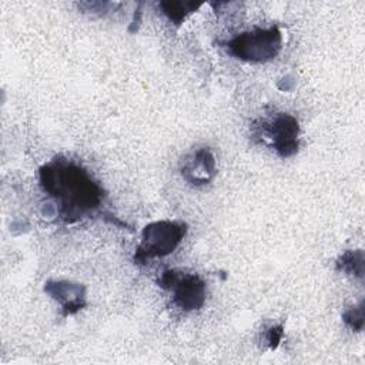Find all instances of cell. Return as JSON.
Listing matches in <instances>:
<instances>
[{
  "mask_svg": "<svg viewBox=\"0 0 365 365\" xmlns=\"http://www.w3.org/2000/svg\"><path fill=\"white\" fill-rule=\"evenodd\" d=\"M38 184L50 198L57 218L74 224L86 218L101 217L106 221L125 227L107 207V194L80 163L63 155L54 157L38 168Z\"/></svg>",
  "mask_w": 365,
  "mask_h": 365,
  "instance_id": "6da1fadb",
  "label": "cell"
},
{
  "mask_svg": "<svg viewBox=\"0 0 365 365\" xmlns=\"http://www.w3.org/2000/svg\"><path fill=\"white\" fill-rule=\"evenodd\" d=\"M218 44L234 58L257 64L267 63L278 56L282 47V33L278 26L255 27L228 40H218Z\"/></svg>",
  "mask_w": 365,
  "mask_h": 365,
  "instance_id": "7a4b0ae2",
  "label": "cell"
},
{
  "mask_svg": "<svg viewBox=\"0 0 365 365\" xmlns=\"http://www.w3.org/2000/svg\"><path fill=\"white\" fill-rule=\"evenodd\" d=\"M252 137L269 145L279 157L288 158L299 150V123L288 113L275 111L251 125Z\"/></svg>",
  "mask_w": 365,
  "mask_h": 365,
  "instance_id": "3957f363",
  "label": "cell"
},
{
  "mask_svg": "<svg viewBox=\"0 0 365 365\" xmlns=\"http://www.w3.org/2000/svg\"><path fill=\"white\" fill-rule=\"evenodd\" d=\"M187 224L182 221L160 220L147 224L141 234V242L135 248L134 262L145 264L153 258H163L171 254L187 234Z\"/></svg>",
  "mask_w": 365,
  "mask_h": 365,
  "instance_id": "277c9868",
  "label": "cell"
},
{
  "mask_svg": "<svg viewBox=\"0 0 365 365\" xmlns=\"http://www.w3.org/2000/svg\"><path fill=\"white\" fill-rule=\"evenodd\" d=\"M158 285L171 294L173 304L182 312L200 309L205 302L207 284L197 274L165 269L158 278Z\"/></svg>",
  "mask_w": 365,
  "mask_h": 365,
  "instance_id": "5b68a950",
  "label": "cell"
},
{
  "mask_svg": "<svg viewBox=\"0 0 365 365\" xmlns=\"http://www.w3.org/2000/svg\"><path fill=\"white\" fill-rule=\"evenodd\" d=\"M180 171L188 184L194 187L207 185L215 178L217 174L215 157L208 147H201L185 157Z\"/></svg>",
  "mask_w": 365,
  "mask_h": 365,
  "instance_id": "8992f818",
  "label": "cell"
},
{
  "mask_svg": "<svg viewBox=\"0 0 365 365\" xmlns=\"http://www.w3.org/2000/svg\"><path fill=\"white\" fill-rule=\"evenodd\" d=\"M44 292L61 305L64 317L74 315L86 307V287L71 281H47Z\"/></svg>",
  "mask_w": 365,
  "mask_h": 365,
  "instance_id": "52a82bcc",
  "label": "cell"
},
{
  "mask_svg": "<svg viewBox=\"0 0 365 365\" xmlns=\"http://www.w3.org/2000/svg\"><path fill=\"white\" fill-rule=\"evenodd\" d=\"M336 271L355 275L359 279L364 277V252L361 250H348L336 259Z\"/></svg>",
  "mask_w": 365,
  "mask_h": 365,
  "instance_id": "ba28073f",
  "label": "cell"
},
{
  "mask_svg": "<svg viewBox=\"0 0 365 365\" xmlns=\"http://www.w3.org/2000/svg\"><path fill=\"white\" fill-rule=\"evenodd\" d=\"M201 4H194V3H182V1H160L158 7L161 9L163 14L173 21L174 24H181L182 20L197 10Z\"/></svg>",
  "mask_w": 365,
  "mask_h": 365,
  "instance_id": "9c48e42d",
  "label": "cell"
},
{
  "mask_svg": "<svg viewBox=\"0 0 365 365\" xmlns=\"http://www.w3.org/2000/svg\"><path fill=\"white\" fill-rule=\"evenodd\" d=\"M344 322L354 331H361L364 328V301H361L356 307L346 309L342 314Z\"/></svg>",
  "mask_w": 365,
  "mask_h": 365,
  "instance_id": "30bf717a",
  "label": "cell"
},
{
  "mask_svg": "<svg viewBox=\"0 0 365 365\" xmlns=\"http://www.w3.org/2000/svg\"><path fill=\"white\" fill-rule=\"evenodd\" d=\"M282 338V325H274L267 331L265 335V344L271 348L275 349L279 345V341Z\"/></svg>",
  "mask_w": 365,
  "mask_h": 365,
  "instance_id": "8fae6325",
  "label": "cell"
}]
</instances>
